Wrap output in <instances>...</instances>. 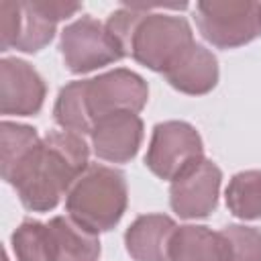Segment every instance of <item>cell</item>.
I'll return each mask as SVG.
<instances>
[{
	"label": "cell",
	"instance_id": "obj_7",
	"mask_svg": "<svg viewBox=\"0 0 261 261\" xmlns=\"http://www.w3.org/2000/svg\"><path fill=\"white\" fill-rule=\"evenodd\" d=\"M149 98L147 82L124 67H116L92 80H86V102L88 112L96 124L102 116L114 112L139 114Z\"/></svg>",
	"mask_w": 261,
	"mask_h": 261
},
{
	"label": "cell",
	"instance_id": "obj_15",
	"mask_svg": "<svg viewBox=\"0 0 261 261\" xmlns=\"http://www.w3.org/2000/svg\"><path fill=\"white\" fill-rule=\"evenodd\" d=\"M0 167H2V177L4 181H8L16 169L33 155V151L41 145V137L39 133L29 126V124H20V122H10V120H2L0 124Z\"/></svg>",
	"mask_w": 261,
	"mask_h": 261
},
{
	"label": "cell",
	"instance_id": "obj_16",
	"mask_svg": "<svg viewBox=\"0 0 261 261\" xmlns=\"http://www.w3.org/2000/svg\"><path fill=\"white\" fill-rule=\"evenodd\" d=\"M53 118L63 130H69L82 137L92 133L94 120L88 112L86 80L69 82L59 90L55 106H53Z\"/></svg>",
	"mask_w": 261,
	"mask_h": 261
},
{
	"label": "cell",
	"instance_id": "obj_22",
	"mask_svg": "<svg viewBox=\"0 0 261 261\" xmlns=\"http://www.w3.org/2000/svg\"><path fill=\"white\" fill-rule=\"evenodd\" d=\"M4 261H8V257H4Z\"/></svg>",
	"mask_w": 261,
	"mask_h": 261
},
{
	"label": "cell",
	"instance_id": "obj_2",
	"mask_svg": "<svg viewBox=\"0 0 261 261\" xmlns=\"http://www.w3.org/2000/svg\"><path fill=\"white\" fill-rule=\"evenodd\" d=\"M128 206V188L122 171L90 163L65 196V210L82 228L100 234L112 230Z\"/></svg>",
	"mask_w": 261,
	"mask_h": 261
},
{
	"label": "cell",
	"instance_id": "obj_9",
	"mask_svg": "<svg viewBox=\"0 0 261 261\" xmlns=\"http://www.w3.org/2000/svg\"><path fill=\"white\" fill-rule=\"evenodd\" d=\"M47 96L45 80L39 71L16 57L0 61V112L14 116H33L43 108Z\"/></svg>",
	"mask_w": 261,
	"mask_h": 261
},
{
	"label": "cell",
	"instance_id": "obj_1",
	"mask_svg": "<svg viewBox=\"0 0 261 261\" xmlns=\"http://www.w3.org/2000/svg\"><path fill=\"white\" fill-rule=\"evenodd\" d=\"M90 165V149L82 135L53 130L43 137L33 155L16 169L8 184L31 212L53 210Z\"/></svg>",
	"mask_w": 261,
	"mask_h": 261
},
{
	"label": "cell",
	"instance_id": "obj_14",
	"mask_svg": "<svg viewBox=\"0 0 261 261\" xmlns=\"http://www.w3.org/2000/svg\"><path fill=\"white\" fill-rule=\"evenodd\" d=\"M51 261H98L100 239L98 234L82 228L69 216H53L49 222Z\"/></svg>",
	"mask_w": 261,
	"mask_h": 261
},
{
	"label": "cell",
	"instance_id": "obj_13",
	"mask_svg": "<svg viewBox=\"0 0 261 261\" xmlns=\"http://www.w3.org/2000/svg\"><path fill=\"white\" fill-rule=\"evenodd\" d=\"M169 261H232L230 245L222 232H214L208 226L184 224L177 226Z\"/></svg>",
	"mask_w": 261,
	"mask_h": 261
},
{
	"label": "cell",
	"instance_id": "obj_12",
	"mask_svg": "<svg viewBox=\"0 0 261 261\" xmlns=\"http://www.w3.org/2000/svg\"><path fill=\"white\" fill-rule=\"evenodd\" d=\"M171 88L188 96H204L218 84V61L204 45L194 43L165 73Z\"/></svg>",
	"mask_w": 261,
	"mask_h": 261
},
{
	"label": "cell",
	"instance_id": "obj_17",
	"mask_svg": "<svg viewBox=\"0 0 261 261\" xmlns=\"http://www.w3.org/2000/svg\"><path fill=\"white\" fill-rule=\"evenodd\" d=\"M55 31H57V22L45 16L35 4V0H24L20 2L18 31L12 49H18L22 53H37L53 41Z\"/></svg>",
	"mask_w": 261,
	"mask_h": 261
},
{
	"label": "cell",
	"instance_id": "obj_19",
	"mask_svg": "<svg viewBox=\"0 0 261 261\" xmlns=\"http://www.w3.org/2000/svg\"><path fill=\"white\" fill-rule=\"evenodd\" d=\"M10 241L16 261H51V237L45 222L22 220Z\"/></svg>",
	"mask_w": 261,
	"mask_h": 261
},
{
	"label": "cell",
	"instance_id": "obj_11",
	"mask_svg": "<svg viewBox=\"0 0 261 261\" xmlns=\"http://www.w3.org/2000/svg\"><path fill=\"white\" fill-rule=\"evenodd\" d=\"M177 224L167 214H143L124 232L126 253L135 261H169Z\"/></svg>",
	"mask_w": 261,
	"mask_h": 261
},
{
	"label": "cell",
	"instance_id": "obj_20",
	"mask_svg": "<svg viewBox=\"0 0 261 261\" xmlns=\"http://www.w3.org/2000/svg\"><path fill=\"white\" fill-rule=\"evenodd\" d=\"M232 253V261H261V230L253 226L228 224L220 230Z\"/></svg>",
	"mask_w": 261,
	"mask_h": 261
},
{
	"label": "cell",
	"instance_id": "obj_4",
	"mask_svg": "<svg viewBox=\"0 0 261 261\" xmlns=\"http://www.w3.org/2000/svg\"><path fill=\"white\" fill-rule=\"evenodd\" d=\"M196 27L216 49H237L261 37V2L204 0L196 4Z\"/></svg>",
	"mask_w": 261,
	"mask_h": 261
},
{
	"label": "cell",
	"instance_id": "obj_8",
	"mask_svg": "<svg viewBox=\"0 0 261 261\" xmlns=\"http://www.w3.org/2000/svg\"><path fill=\"white\" fill-rule=\"evenodd\" d=\"M222 171L210 159H200L186 167L169 186L171 210L186 220L208 218L218 206Z\"/></svg>",
	"mask_w": 261,
	"mask_h": 261
},
{
	"label": "cell",
	"instance_id": "obj_3",
	"mask_svg": "<svg viewBox=\"0 0 261 261\" xmlns=\"http://www.w3.org/2000/svg\"><path fill=\"white\" fill-rule=\"evenodd\" d=\"M194 43L192 27L184 16L147 10L135 29L128 55L151 71L165 73Z\"/></svg>",
	"mask_w": 261,
	"mask_h": 261
},
{
	"label": "cell",
	"instance_id": "obj_5",
	"mask_svg": "<svg viewBox=\"0 0 261 261\" xmlns=\"http://www.w3.org/2000/svg\"><path fill=\"white\" fill-rule=\"evenodd\" d=\"M61 57L71 73H88L126 57L122 47L92 16H80L61 31Z\"/></svg>",
	"mask_w": 261,
	"mask_h": 261
},
{
	"label": "cell",
	"instance_id": "obj_18",
	"mask_svg": "<svg viewBox=\"0 0 261 261\" xmlns=\"http://www.w3.org/2000/svg\"><path fill=\"white\" fill-rule=\"evenodd\" d=\"M226 206L241 220L261 218V171L247 169L232 175L226 186Z\"/></svg>",
	"mask_w": 261,
	"mask_h": 261
},
{
	"label": "cell",
	"instance_id": "obj_10",
	"mask_svg": "<svg viewBox=\"0 0 261 261\" xmlns=\"http://www.w3.org/2000/svg\"><path fill=\"white\" fill-rule=\"evenodd\" d=\"M90 139L98 159L108 163H126L139 153L143 143V120L133 112L102 116L96 120Z\"/></svg>",
	"mask_w": 261,
	"mask_h": 261
},
{
	"label": "cell",
	"instance_id": "obj_6",
	"mask_svg": "<svg viewBox=\"0 0 261 261\" xmlns=\"http://www.w3.org/2000/svg\"><path fill=\"white\" fill-rule=\"evenodd\" d=\"M200 159H204V143L190 122L165 120L155 124L145 155V165L151 173L173 181L186 167Z\"/></svg>",
	"mask_w": 261,
	"mask_h": 261
},
{
	"label": "cell",
	"instance_id": "obj_21",
	"mask_svg": "<svg viewBox=\"0 0 261 261\" xmlns=\"http://www.w3.org/2000/svg\"><path fill=\"white\" fill-rule=\"evenodd\" d=\"M18 16H20V2H12V0L0 2V51L12 49L18 31Z\"/></svg>",
	"mask_w": 261,
	"mask_h": 261
}]
</instances>
